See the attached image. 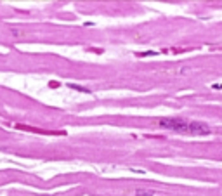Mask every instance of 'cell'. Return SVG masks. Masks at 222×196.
I'll list each match as a JSON object with an SVG mask.
<instances>
[{"label":"cell","mask_w":222,"mask_h":196,"mask_svg":"<svg viewBox=\"0 0 222 196\" xmlns=\"http://www.w3.org/2000/svg\"><path fill=\"white\" fill-rule=\"evenodd\" d=\"M135 194L137 196H156V191H151V189H135Z\"/></svg>","instance_id":"obj_2"},{"label":"cell","mask_w":222,"mask_h":196,"mask_svg":"<svg viewBox=\"0 0 222 196\" xmlns=\"http://www.w3.org/2000/svg\"><path fill=\"white\" fill-rule=\"evenodd\" d=\"M212 87H213V89H219V90H220V89H222V83H213Z\"/></svg>","instance_id":"obj_3"},{"label":"cell","mask_w":222,"mask_h":196,"mask_svg":"<svg viewBox=\"0 0 222 196\" xmlns=\"http://www.w3.org/2000/svg\"><path fill=\"white\" fill-rule=\"evenodd\" d=\"M160 125L163 128L168 130H175V132H189V134H196V135H208L212 132L207 123L203 122H187L181 116H167V118H160Z\"/></svg>","instance_id":"obj_1"}]
</instances>
